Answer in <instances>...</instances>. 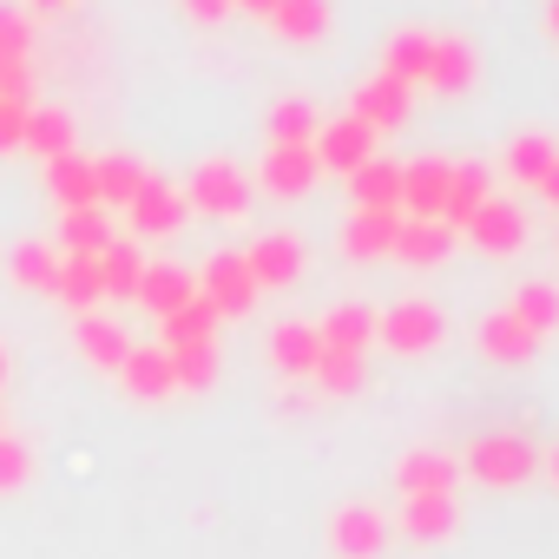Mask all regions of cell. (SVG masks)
I'll list each match as a JSON object with an SVG mask.
<instances>
[{
    "label": "cell",
    "mask_w": 559,
    "mask_h": 559,
    "mask_svg": "<svg viewBox=\"0 0 559 559\" xmlns=\"http://www.w3.org/2000/svg\"><path fill=\"white\" fill-rule=\"evenodd\" d=\"M185 217H191V204H185V191H178V185H165V178H145V185H139V198L126 204L132 237H171V230H185Z\"/></svg>",
    "instance_id": "obj_6"
},
{
    "label": "cell",
    "mask_w": 559,
    "mask_h": 559,
    "mask_svg": "<svg viewBox=\"0 0 559 559\" xmlns=\"http://www.w3.org/2000/svg\"><path fill=\"white\" fill-rule=\"evenodd\" d=\"M441 336H448V323H441V310L428 297H402V304H389L376 317V343L395 349V356H428Z\"/></svg>",
    "instance_id": "obj_2"
},
{
    "label": "cell",
    "mask_w": 559,
    "mask_h": 559,
    "mask_svg": "<svg viewBox=\"0 0 559 559\" xmlns=\"http://www.w3.org/2000/svg\"><path fill=\"white\" fill-rule=\"evenodd\" d=\"M448 158H415L402 165V217H441V198H448Z\"/></svg>",
    "instance_id": "obj_18"
},
{
    "label": "cell",
    "mask_w": 559,
    "mask_h": 559,
    "mask_svg": "<svg viewBox=\"0 0 559 559\" xmlns=\"http://www.w3.org/2000/svg\"><path fill=\"white\" fill-rule=\"evenodd\" d=\"M395 487H402V500L408 493H454L461 487V461H448L441 448H408L402 467H395Z\"/></svg>",
    "instance_id": "obj_16"
},
{
    "label": "cell",
    "mask_w": 559,
    "mask_h": 559,
    "mask_svg": "<svg viewBox=\"0 0 559 559\" xmlns=\"http://www.w3.org/2000/svg\"><path fill=\"white\" fill-rule=\"evenodd\" d=\"M317 106L310 99H276L270 106V145H310L317 139Z\"/></svg>",
    "instance_id": "obj_36"
},
{
    "label": "cell",
    "mask_w": 559,
    "mask_h": 559,
    "mask_svg": "<svg viewBox=\"0 0 559 559\" xmlns=\"http://www.w3.org/2000/svg\"><path fill=\"white\" fill-rule=\"evenodd\" d=\"M474 343H480V356H487V362H500V369H520V362H533V356H539V336H533L513 310H493V317L474 330Z\"/></svg>",
    "instance_id": "obj_12"
},
{
    "label": "cell",
    "mask_w": 559,
    "mask_h": 559,
    "mask_svg": "<svg viewBox=\"0 0 559 559\" xmlns=\"http://www.w3.org/2000/svg\"><path fill=\"white\" fill-rule=\"evenodd\" d=\"M552 158H559V145L539 139V132H520V139L507 145V171H513L520 185H539V178L552 171Z\"/></svg>",
    "instance_id": "obj_38"
},
{
    "label": "cell",
    "mask_w": 559,
    "mask_h": 559,
    "mask_svg": "<svg viewBox=\"0 0 559 559\" xmlns=\"http://www.w3.org/2000/svg\"><path fill=\"white\" fill-rule=\"evenodd\" d=\"M185 204L204 211V217H243L250 211V178L230 165V158H204L185 185Z\"/></svg>",
    "instance_id": "obj_4"
},
{
    "label": "cell",
    "mask_w": 559,
    "mask_h": 559,
    "mask_svg": "<svg viewBox=\"0 0 559 559\" xmlns=\"http://www.w3.org/2000/svg\"><path fill=\"white\" fill-rule=\"evenodd\" d=\"M317 356H323V336L317 323H276L270 330V362L284 382H310L317 376Z\"/></svg>",
    "instance_id": "obj_14"
},
{
    "label": "cell",
    "mask_w": 559,
    "mask_h": 559,
    "mask_svg": "<svg viewBox=\"0 0 559 559\" xmlns=\"http://www.w3.org/2000/svg\"><path fill=\"white\" fill-rule=\"evenodd\" d=\"M539 467H546V480L559 487V448H552V454H539Z\"/></svg>",
    "instance_id": "obj_49"
},
{
    "label": "cell",
    "mask_w": 559,
    "mask_h": 559,
    "mask_svg": "<svg viewBox=\"0 0 559 559\" xmlns=\"http://www.w3.org/2000/svg\"><path fill=\"white\" fill-rule=\"evenodd\" d=\"M310 145H317V165H323V171H343V178H349L356 165H369V158H376V132H369L356 112H343V119H323Z\"/></svg>",
    "instance_id": "obj_5"
},
{
    "label": "cell",
    "mask_w": 559,
    "mask_h": 559,
    "mask_svg": "<svg viewBox=\"0 0 559 559\" xmlns=\"http://www.w3.org/2000/svg\"><path fill=\"white\" fill-rule=\"evenodd\" d=\"M382 546H389V520H382L376 507L349 500V507L330 513V552H336V559H376Z\"/></svg>",
    "instance_id": "obj_7"
},
{
    "label": "cell",
    "mask_w": 559,
    "mask_h": 559,
    "mask_svg": "<svg viewBox=\"0 0 559 559\" xmlns=\"http://www.w3.org/2000/svg\"><path fill=\"white\" fill-rule=\"evenodd\" d=\"M474 73H480V60H474V47L467 40H435V60H428V93H441V99H454V93H467L474 86Z\"/></svg>",
    "instance_id": "obj_25"
},
{
    "label": "cell",
    "mask_w": 559,
    "mask_h": 559,
    "mask_svg": "<svg viewBox=\"0 0 559 559\" xmlns=\"http://www.w3.org/2000/svg\"><path fill=\"white\" fill-rule=\"evenodd\" d=\"M257 178H263V191H270V198H304V191H317V178H323L317 145H270Z\"/></svg>",
    "instance_id": "obj_10"
},
{
    "label": "cell",
    "mask_w": 559,
    "mask_h": 559,
    "mask_svg": "<svg viewBox=\"0 0 559 559\" xmlns=\"http://www.w3.org/2000/svg\"><path fill=\"white\" fill-rule=\"evenodd\" d=\"M139 276H145V257H139V243H126V237H112L106 250H99V284H106V297H132L139 290Z\"/></svg>",
    "instance_id": "obj_34"
},
{
    "label": "cell",
    "mask_w": 559,
    "mask_h": 559,
    "mask_svg": "<svg viewBox=\"0 0 559 559\" xmlns=\"http://www.w3.org/2000/svg\"><path fill=\"white\" fill-rule=\"evenodd\" d=\"M34 480V448L21 435H0V493H21Z\"/></svg>",
    "instance_id": "obj_41"
},
{
    "label": "cell",
    "mask_w": 559,
    "mask_h": 559,
    "mask_svg": "<svg viewBox=\"0 0 559 559\" xmlns=\"http://www.w3.org/2000/svg\"><path fill=\"white\" fill-rule=\"evenodd\" d=\"M243 263H250V276H257V290H290L297 276H304V243H297L290 230H270V237H257V243L243 250Z\"/></svg>",
    "instance_id": "obj_9"
},
{
    "label": "cell",
    "mask_w": 559,
    "mask_h": 559,
    "mask_svg": "<svg viewBox=\"0 0 559 559\" xmlns=\"http://www.w3.org/2000/svg\"><path fill=\"white\" fill-rule=\"evenodd\" d=\"M270 34L290 40V47H310L330 34V0H284V8L270 14Z\"/></svg>",
    "instance_id": "obj_31"
},
{
    "label": "cell",
    "mask_w": 559,
    "mask_h": 559,
    "mask_svg": "<svg viewBox=\"0 0 559 559\" xmlns=\"http://www.w3.org/2000/svg\"><path fill=\"white\" fill-rule=\"evenodd\" d=\"M34 47V21L21 8H0V60H27Z\"/></svg>",
    "instance_id": "obj_42"
},
{
    "label": "cell",
    "mask_w": 559,
    "mask_h": 559,
    "mask_svg": "<svg viewBox=\"0 0 559 559\" xmlns=\"http://www.w3.org/2000/svg\"><path fill=\"white\" fill-rule=\"evenodd\" d=\"M165 356H171L178 389H211L217 382V343H185V349H165Z\"/></svg>",
    "instance_id": "obj_39"
},
{
    "label": "cell",
    "mask_w": 559,
    "mask_h": 559,
    "mask_svg": "<svg viewBox=\"0 0 559 559\" xmlns=\"http://www.w3.org/2000/svg\"><path fill=\"white\" fill-rule=\"evenodd\" d=\"M198 297V276L185 270V263H145V276H139V290H132V304H145L158 323L171 317V310H185Z\"/></svg>",
    "instance_id": "obj_13"
},
{
    "label": "cell",
    "mask_w": 559,
    "mask_h": 559,
    "mask_svg": "<svg viewBox=\"0 0 559 559\" xmlns=\"http://www.w3.org/2000/svg\"><path fill=\"white\" fill-rule=\"evenodd\" d=\"M27 99H0V152H14L21 139H27Z\"/></svg>",
    "instance_id": "obj_43"
},
{
    "label": "cell",
    "mask_w": 559,
    "mask_h": 559,
    "mask_svg": "<svg viewBox=\"0 0 559 559\" xmlns=\"http://www.w3.org/2000/svg\"><path fill=\"white\" fill-rule=\"evenodd\" d=\"M349 191H356V211H402V165L369 158L349 171Z\"/></svg>",
    "instance_id": "obj_27"
},
{
    "label": "cell",
    "mask_w": 559,
    "mask_h": 559,
    "mask_svg": "<svg viewBox=\"0 0 559 559\" xmlns=\"http://www.w3.org/2000/svg\"><path fill=\"white\" fill-rule=\"evenodd\" d=\"M284 0H230V14H250V21H270Z\"/></svg>",
    "instance_id": "obj_46"
},
{
    "label": "cell",
    "mask_w": 559,
    "mask_h": 559,
    "mask_svg": "<svg viewBox=\"0 0 559 559\" xmlns=\"http://www.w3.org/2000/svg\"><path fill=\"white\" fill-rule=\"evenodd\" d=\"M73 343H80V356H86L93 369H112V376H119V362L132 356V336H126L112 317H99V310L73 317Z\"/></svg>",
    "instance_id": "obj_20"
},
{
    "label": "cell",
    "mask_w": 559,
    "mask_h": 559,
    "mask_svg": "<svg viewBox=\"0 0 559 559\" xmlns=\"http://www.w3.org/2000/svg\"><path fill=\"white\" fill-rule=\"evenodd\" d=\"M487 198H493L487 171H480V165H454V171H448V198H441V224L461 237V224H467V217H474Z\"/></svg>",
    "instance_id": "obj_28"
},
{
    "label": "cell",
    "mask_w": 559,
    "mask_h": 559,
    "mask_svg": "<svg viewBox=\"0 0 559 559\" xmlns=\"http://www.w3.org/2000/svg\"><path fill=\"white\" fill-rule=\"evenodd\" d=\"M34 93V67L27 60H0V99H27Z\"/></svg>",
    "instance_id": "obj_44"
},
{
    "label": "cell",
    "mask_w": 559,
    "mask_h": 559,
    "mask_svg": "<svg viewBox=\"0 0 559 559\" xmlns=\"http://www.w3.org/2000/svg\"><path fill=\"white\" fill-rule=\"evenodd\" d=\"M369 132H389V126H402L408 112H415V86H402V80H389V73H369L362 86H356V106H349Z\"/></svg>",
    "instance_id": "obj_11"
},
{
    "label": "cell",
    "mask_w": 559,
    "mask_h": 559,
    "mask_svg": "<svg viewBox=\"0 0 559 559\" xmlns=\"http://www.w3.org/2000/svg\"><path fill=\"white\" fill-rule=\"evenodd\" d=\"M34 158H60V152H73V119L67 112H27V139H21Z\"/></svg>",
    "instance_id": "obj_37"
},
{
    "label": "cell",
    "mask_w": 559,
    "mask_h": 559,
    "mask_svg": "<svg viewBox=\"0 0 559 559\" xmlns=\"http://www.w3.org/2000/svg\"><path fill=\"white\" fill-rule=\"evenodd\" d=\"M323 395H356L362 382H369V369H362V356H343V349H323L317 356V376H310Z\"/></svg>",
    "instance_id": "obj_40"
},
{
    "label": "cell",
    "mask_w": 559,
    "mask_h": 559,
    "mask_svg": "<svg viewBox=\"0 0 559 559\" xmlns=\"http://www.w3.org/2000/svg\"><path fill=\"white\" fill-rule=\"evenodd\" d=\"M53 270H60V250L53 243H14V257H8V276L21 290H53Z\"/></svg>",
    "instance_id": "obj_35"
},
{
    "label": "cell",
    "mask_w": 559,
    "mask_h": 559,
    "mask_svg": "<svg viewBox=\"0 0 559 559\" xmlns=\"http://www.w3.org/2000/svg\"><path fill=\"white\" fill-rule=\"evenodd\" d=\"M395 230H402V211H349V224H343V257L376 263V257L395 250Z\"/></svg>",
    "instance_id": "obj_19"
},
{
    "label": "cell",
    "mask_w": 559,
    "mask_h": 559,
    "mask_svg": "<svg viewBox=\"0 0 559 559\" xmlns=\"http://www.w3.org/2000/svg\"><path fill=\"white\" fill-rule=\"evenodd\" d=\"M507 310H513L539 343H546V336L559 330V284H539V276H526V284L513 290V304H507Z\"/></svg>",
    "instance_id": "obj_33"
},
{
    "label": "cell",
    "mask_w": 559,
    "mask_h": 559,
    "mask_svg": "<svg viewBox=\"0 0 559 559\" xmlns=\"http://www.w3.org/2000/svg\"><path fill=\"white\" fill-rule=\"evenodd\" d=\"M198 297H204L217 317H250L263 290H257V276H250L243 250H217V257L198 270Z\"/></svg>",
    "instance_id": "obj_3"
},
{
    "label": "cell",
    "mask_w": 559,
    "mask_h": 559,
    "mask_svg": "<svg viewBox=\"0 0 559 559\" xmlns=\"http://www.w3.org/2000/svg\"><path fill=\"white\" fill-rule=\"evenodd\" d=\"M119 389L126 395H139V402H165L178 382H171V356L152 343V349H132L126 362H119Z\"/></svg>",
    "instance_id": "obj_24"
},
{
    "label": "cell",
    "mask_w": 559,
    "mask_h": 559,
    "mask_svg": "<svg viewBox=\"0 0 559 559\" xmlns=\"http://www.w3.org/2000/svg\"><path fill=\"white\" fill-rule=\"evenodd\" d=\"M93 178H99V211H112V204L126 211L152 171H145L139 158H126V152H106V158H93Z\"/></svg>",
    "instance_id": "obj_30"
},
{
    "label": "cell",
    "mask_w": 559,
    "mask_h": 559,
    "mask_svg": "<svg viewBox=\"0 0 559 559\" xmlns=\"http://www.w3.org/2000/svg\"><path fill=\"white\" fill-rule=\"evenodd\" d=\"M461 237L474 243V250H487V257H513L520 243H526V211L520 204H500V198H487L467 224H461Z\"/></svg>",
    "instance_id": "obj_8"
},
{
    "label": "cell",
    "mask_w": 559,
    "mask_h": 559,
    "mask_svg": "<svg viewBox=\"0 0 559 559\" xmlns=\"http://www.w3.org/2000/svg\"><path fill=\"white\" fill-rule=\"evenodd\" d=\"M461 474L480 480V487H526V480L539 474V448H533L526 435L500 428V435H480V441L461 454Z\"/></svg>",
    "instance_id": "obj_1"
},
{
    "label": "cell",
    "mask_w": 559,
    "mask_h": 559,
    "mask_svg": "<svg viewBox=\"0 0 559 559\" xmlns=\"http://www.w3.org/2000/svg\"><path fill=\"white\" fill-rule=\"evenodd\" d=\"M428 60H435V34H421V27H402V34L382 47V73L402 80V86H421V80H428Z\"/></svg>",
    "instance_id": "obj_26"
},
{
    "label": "cell",
    "mask_w": 559,
    "mask_h": 559,
    "mask_svg": "<svg viewBox=\"0 0 559 559\" xmlns=\"http://www.w3.org/2000/svg\"><path fill=\"white\" fill-rule=\"evenodd\" d=\"M112 237H119V230H112V217H106L99 204H86V211H60V257H99Z\"/></svg>",
    "instance_id": "obj_29"
},
{
    "label": "cell",
    "mask_w": 559,
    "mask_h": 559,
    "mask_svg": "<svg viewBox=\"0 0 559 559\" xmlns=\"http://www.w3.org/2000/svg\"><path fill=\"white\" fill-rule=\"evenodd\" d=\"M47 191L60 198V211H86V204H99L93 158H86V152H60V158H47Z\"/></svg>",
    "instance_id": "obj_21"
},
{
    "label": "cell",
    "mask_w": 559,
    "mask_h": 559,
    "mask_svg": "<svg viewBox=\"0 0 559 559\" xmlns=\"http://www.w3.org/2000/svg\"><path fill=\"white\" fill-rule=\"evenodd\" d=\"M178 8H185V14H191L198 27H217V21L230 14V0H178Z\"/></svg>",
    "instance_id": "obj_45"
},
{
    "label": "cell",
    "mask_w": 559,
    "mask_h": 559,
    "mask_svg": "<svg viewBox=\"0 0 559 559\" xmlns=\"http://www.w3.org/2000/svg\"><path fill=\"white\" fill-rule=\"evenodd\" d=\"M454 526H461V507H454V493H408V500H402V533H408L415 546L454 539Z\"/></svg>",
    "instance_id": "obj_17"
},
{
    "label": "cell",
    "mask_w": 559,
    "mask_h": 559,
    "mask_svg": "<svg viewBox=\"0 0 559 559\" xmlns=\"http://www.w3.org/2000/svg\"><path fill=\"white\" fill-rule=\"evenodd\" d=\"M317 336H323V349L369 356V343H376V310H369V304H336V310L317 323Z\"/></svg>",
    "instance_id": "obj_23"
},
{
    "label": "cell",
    "mask_w": 559,
    "mask_h": 559,
    "mask_svg": "<svg viewBox=\"0 0 559 559\" xmlns=\"http://www.w3.org/2000/svg\"><path fill=\"white\" fill-rule=\"evenodd\" d=\"M34 14H67V8H80V0H27Z\"/></svg>",
    "instance_id": "obj_48"
},
{
    "label": "cell",
    "mask_w": 559,
    "mask_h": 559,
    "mask_svg": "<svg viewBox=\"0 0 559 559\" xmlns=\"http://www.w3.org/2000/svg\"><path fill=\"white\" fill-rule=\"evenodd\" d=\"M461 237L441 224V217H402V230H395V250L389 257H402L408 270H435V263H448V250H454Z\"/></svg>",
    "instance_id": "obj_15"
},
{
    "label": "cell",
    "mask_w": 559,
    "mask_h": 559,
    "mask_svg": "<svg viewBox=\"0 0 559 559\" xmlns=\"http://www.w3.org/2000/svg\"><path fill=\"white\" fill-rule=\"evenodd\" d=\"M53 297H60L73 317L99 310V304H106V284H99V257H60V270H53Z\"/></svg>",
    "instance_id": "obj_22"
},
{
    "label": "cell",
    "mask_w": 559,
    "mask_h": 559,
    "mask_svg": "<svg viewBox=\"0 0 559 559\" xmlns=\"http://www.w3.org/2000/svg\"><path fill=\"white\" fill-rule=\"evenodd\" d=\"M533 191H539V198H546V204H552V211H559V158H552V171H546V178H539V185H533Z\"/></svg>",
    "instance_id": "obj_47"
},
{
    "label": "cell",
    "mask_w": 559,
    "mask_h": 559,
    "mask_svg": "<svg viewBox=\"0 0 559 559\" xmlns=\"http://www.w3.org/2000/svg\"><path fill=\"white\" fill-rule=\"evenodd\" d=\"M0 382H8V349H0Z\"/></svg>",
    "instance_id": "obj_50"
},
{
    "label": "cell",
    "mask_w": 559,
    "mask_h": 559,
    "mask_svg": "<svg viewBox=\"0 0 559 559\" xmlns=\"http://www.w3.org/2000/svg\"><path fill=\"white\" fill-rule=\"evenodd\" d=\"M217 310L204 304V297H191L185 310H171L165 323H158V349H185V343H217Z\"/></svg>",
    "instance_id": "obj_32"
},
{
    "label": "cell",
    "mask_w": 559,
    "mask_h": 559,
    "mask_svg": "<svg viewBox=\"0 0 559 559\" xmlns=\"http://www.w3.org/2000/svg\"><path fill=\"white\" fill-rule=\"evenodd\" d=\"M552 34H559V0H552Z\"/></svg>",
    "instance_id": "obj_51"
}]
</instances>
